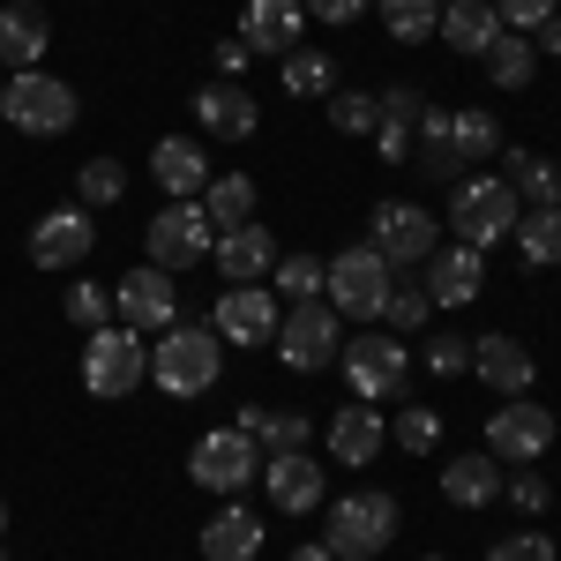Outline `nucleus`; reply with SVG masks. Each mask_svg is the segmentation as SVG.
I'll list each match as a JSON object with an SVG mask.
<instances>
[{"mask_svg": "<svg viewBox=\"0 0 561 561\" xmlns=\"http://www.w3.org/2000/svg\"><path fill=\"white\" fill-rule=\"evenodd\" d=\"M502 165H510V187H517V203H531V210H561V165H554V158L502 150Z\"/></svg>", "mask_w": 561, "mask_h": 561, "instance_id": "nucleus-29", "label": "nucleus"}, {"mask_svg": "<svg viewBox=\"0 0 561 561\" xmlns=\"http://www.w3.org/2000/svg\"><path fill=\"white\" fill-rule=\"evenodd\" d=\"M113 314L128 322V330H173L180 322V285L173 270H158V262H142V270H128V277H113Z\"/></svg>", "mask_w": 561, "mask_h": 561, "instance_id": "nucleus-12", "label": "nucleus"}, {"mask_svg": "<svg viewBox=\"0 0 561 561\" xmlns=\"http://www.w3.org/2000/svg\"><path fill=\"white\" fill-rule=\"evenodd\" d=\"M389 539H397V494L367 486V494H345V502H330L322 547H330L337 561H375Z\"/></svg>", "mask_w": 561, "mask_h": 561, "instance_id": "nucleus-7", "label": "nucleus"}, {"mask_svg": "<svg viewBox=\"0 0 561 561\" xmlns=\"http://www.w3.org/2000/svg\"><path fill=\"white\" fill-rule=\"evenodd\" d=\"M248 60H255V45H248V38H225V45H217V76H225V83H240V76H248Z\"/></svg>", "mask_w": 561, "mask_h": 561, "instance_id": "nucleus-47", "label": "nucleus"}, {"mask_svg": "<svg viewBox=\"0 0 561 561\" xmlns=\"http://www.w3.org/2000/svg\"><path fill=\"white\" fill-rule=\"evenodd\" d=\"M31 8H38V0H31Z\"/></svg>", "mask_w": 561, "mask_h": 561, "instance_id": "nucleus-53", "label": "nucleus"}, {"mask_svg": "<svg viewBox=\"0 0 561 561\" xmlns=\"http://www.w3.org/2000/svg\"><path fill=\"white\" fill-rule=\"evenodd\" d=\"M210 330L225 345H270V337H277V293H270V285H225Z\"/></svg>", "mask_w": 561, "mask_h": 561, "instance_id": "nucleus-15", "label": "nucleus"}, {"mask_svg": "<svg viewBox=\"0 0 561 561\" xmlns=\"http://www.w3.org/2000/svg\"><path fill=\"white\" fill-rule=\"evenodd\" d=\"M389 434H397V449H404V457H427L434 442H442V412H427V404H404Z\"/></svg>", "mask_w": 561, "mask_h": 561, "instance_id": "nucleus-38", "label": "nucleus"}, {"mask_svg": "<svg viewBox=\"0 0 561 561\" xmlns=\"http://www.w3.org/2000/svg\"><path fill=\"white\" fill-rule=\"evenodd\" d=\"M255 554H262V517L248 502H225L203 524V561H255Z\"/></svg>", "mask_w": 561, "mask_h": 561, "instance_id": "nucleus-24", "label": "nucleus"}, {"mask_svg": "<svg viewBox=\"0 0 561 561\" xmlns=\"http://www.w3.org/2000/svg\"><path fill=\"white\" fill-rule=\"evenodd\" d=\"M285 90H293V98H330V90H337V60H330L322 45H293V53H285Z\"/></svg>", "mask_w": 561, "mask_h": 561, "instance_id": "nucleus-32", "label": "nucleus"}, {"mask_svg": "<svg viewBox=\"0 0 561 561\" xmlns=\"http://www.w3.org/2000/svg\"><path fill=\"white\" fill-rule=\"evenodd\" d=\"M427 113H434V105H427V98H420V90H412V83H397V90H382V121H389V128L420 135V128H427Z\"/></svg>", "mask_w": 561, "mask_h": 561, "instance_id": "nucleus-40", "label": "nucleus"}, {"mask_svg": "<svg viewBox=\"0 0 561 561\" xmlns=\"http://www.w3.org/2000/svg\"><path fill=\"white\" fill-rule=\"evenodd\" d=\"M142 382H150V337L128 330V322L90 330V337H83V389H90V397L121 404V397H135Z\"/></svg>", "mask_w": 561, "mask_h": 561, "instance_id": "nucleus-3", "label": "nucleus"}, {"mask_svg": "<svg viewBox=\"0 0 561 561\" xmlns=\"http://www.w3.org/2000/svg\"><path fill=\"white\" fill-rule=\"evenodd\" d=\"M90 248H98V225H90L83 203H76V210H45L38 225H31V262H38V270H76Z\"/></svg>", "mask_w": 561, "mask_h": 561, "instance_id": "nucleus-16", "label": "nucleus"}, {"mask_svg": "<svg viewBox=\"0 0 561 561\" xmlns=\"http://www.w3.org/2000/svg\"><path fill=\"white\" fill-rule=\"evenodd\" d=\"M427 367L442 375V382L472 375V337H427Z\"/></svg>", "mask_w": 561, "mask_h": 561, "instance_id": "nucleus-42", "label": "nucleus"}, {"mask_svg": "<svg viewBox=\"0 0 561 561\" xmlns=\"http://www.w3.org/2000/svg\"><path fill=\"white\" fill-rule=\"evenodd\" d=\"M531 53H561V15H547V23L531 31Z\"/></svg>", "mask_w": 561, "mask_h": 561, "instance_id": "nucleus-49", "label": "nucleus"}, {"mask_svg": "<svg viewBox=\"0 0 561 561\" xmlns=\"http://www.w3.org/2000/svg\"><path fill=\"white\" fill-rule=\"evenodd\" d=\"M420 270H427V300L434 307H465V300L486 293V255H479V248H434Z\"/></svg>", "mask_w": 561, "mask_h": 561, "instance_id": "nucleus-19", "label": "nucleus"}, {"mask_svg": "<svg viewBox=\"0 0 561 561\" xmlns=\"http://www.w3.org/2000/svg\"><path fill=\"white\" fill-rule=\"evenodd\" d=\"M300 8L314 15V23H352V15H359L367 0H300Z\"/></svg>", "mask_w": 561, "mask_h": 561, "instance_id": "nucleus-48", "label": "nucleus"}, {"mask_svg": "<svg viewBox=\"0 0 561 561\" xmlns=\"http://www.w3.org/2000/svg\"><path fill=\"white\" fill-rule=\"evenodd\" d=\"M486 158H502V128H494V113H479V105L442 113V105H434L427 128H420V165H427L434 180H465V165H486Z\"/></svg>", "mask_w": 561, "mask_h": 561, "instance_id": "nucleus-1", "label": "nucleus"}, {"mask_svg": "<svg viewBox=\"0 0 561 561\" xmlns=\"http://www.w3.org/2000/svg\"><path fill=\"white\" fill-rule=\"evenodd\" d=\"M45 45H53L45 15L31 8V0H8V8H0V68H8V76L38 68V60H45Z\"/></svg>", "mask_w": 561, "mask_h": 561, "instance_id": "nucleus-23", "label": "nucleus"}, {"mask_svg": "<svg viewBox=\"0 0 561 561\" xmlns=\"http://www.w3.org/2000/svg\"><path fill=\"white\" fill-rule=\"evenodd\" d=\"M150 180H158L173 203H195V195L210 187V158H203V142H187V135H165V142L150 150Z\"/></svg>", "mask_w": 561, "mask_h": 561, "instance_id": "nucleus-21", "label": "nucleus"}, {"mask_svg": "<svg viewBox=\"0 0 561 561\" xmlns=\"http://www.w3.org/2000/svg\"><path fill=\"white\" fill-rule=\"evenodd\" d=\"M517 248L531 270H561V210H524L517 217Z\"/></svg>", "mask_w": 561, "mask_h": 561, "instance_id": "nucleus-33", "label": "nucleus"}, {"mask_svg": "<svg viewBox=\"0 0 561 561\" xmlns=\"http://www.w3.org/2000/svg\"><path fill=\"white\" fill-rule=\"evenodd\" d=\"M427 314H434L427 285H397V293H389V307H382L389 330H427Z\"/></svg>", "mask_w": 561, "mask_h": 561, "instance_id": "nucleus-41", "label": "nucleus"}, {"mask_svg": "<svg viewBox=\"0 0 561 561\" xmlns=\"http://www.w3.org/2000/svg\"><path fill=\"white\" fill-rule=\"evenodd\" d=\"M479 60H486L494 90H524V83H531V68H539V53H531V38H524V31H502V38L486 45Z\"/></svg>", "mask_w": 561, "mask_h": 561, "instance_id": "nucleus-31", "label": "nucleus"}, {"mask_svg": "<svg viewBox=\"0 0 561 561\" xmlns=\"http://www.w3.org/2000/svg\"><path fill=\"white\" fill-rule=\"evenodd\" d=\"M293 561H337V554H330L322 539H307V547H293Z\"/></svg>", "mask_w": 561, "mask_h": 561, "instance_id": "nucleus-50", "label": "nucleus"}, {"mask_svg": "<svg viewBox=\"0 0 561 561\" xmlns=\"http://www.w3.org/2000/svg\"><path fill=\"white\" fill-rule=\"evenodd\" d=\"M502 494L517 502L524 517H547V502H554V486H547L539 472H510V479H502Z\"/></svg>", "mask_w": 561, "mask_h": 561, "instance_id": "nucleus-44", "label": "nucleus"}, {"mask_svg": "<svg viewBox=\"0 0 561 561\" xmlns=\"http://www.w3.org/2000/svg\"><path fill=\"white\" fill-rule=\"evenodd\" d=\"M322 270H330V262H314V255H277L270 285H277L285 300H322Z\"/></svg>", "mask_w": 561, "mask_h": 561, "instance_id": "nucleus-37", "label": "nucleus"}, {"mask_svg": "<svg viewBox=\"0 0 561 561\" xmlns=\"http://www.w3.org/2000/svg\"><path fill=\"white\" fill-rule=\"evenodd\" d=\"M427 561H442V554H427Z\"/></svg>", "mask_w": 561, "mask_h": 561, "instance_id": "nucleus-52", "label": "nucleus"}, {"mask_svg": "<svg viewBox=\"0 0 561 561\" xmlns=\"http://www.w3.org/2000/svg\"><path fill=\"white\" fill-rule=\"evenodd\" d=\"M494 15H502V31H524V38H531V31L554 15V0H494Z\"/></svg>", "mask_w": 561, "mask_h": 561, "instance_id": "nucleus-45", "label": "nucleus"}, {"mask_svg": "<svg viewBox=\"0 0 561 561\" xmlns=\"http://www.w3.org/2000/svg\"><path fill=\"white\" fill-rule=\"evenodd\" d=\"M502 479H510V465L502 457H457V465H442V494L457 502V510H486V502H502Z\"/></svg>", "mask_w": 561, "mask_h": 561, "instance_id": "nucleus-27", "label": "nucleus"}, {"mask_svg": "<svg viewBox=\"0 0 561 561\" xmlns=\"http://www.w3.org/2000/svg\"><path fill=\"white\" fill-rule=\"evenodd\" d=\"M300 23H307V8L300 0H248V23H240V38L255 45V53H293L300 45Z\"/></svg>", "mask_w": 561, "mask_h": 561, "instance_id": "nucleus-26", "label": "nucleus"}, {"mask_svg": "<svg viewBox=\"0 0 561 561\" xmlns=\"http://www.w3.org/2000/svg\"><path fill=\"white\" fill-rule=\"evenodd\" d=\"M486 561H561V554H554L547 531H510V539H494V554H486Z\"/></svg>", "mask_w": 561, "mask_h": 561, "instance_id": "nucleus-43", "label": "nucleus"}, {"mask_svg": "<svg viewBox=\"0 0 561 561\" xmlns=\"http://www.w3.org/2000/svg\"><path fill=\"white\" fill-rule=\"evenodd\" d=\"M547 449H554V412H547V404L510 397V404L486 420V457H502V465H539Z\"/></svg>", "mask_w": 561, "mask_h": 561, "instance_id": "nucleus-14", "label": "nucleus"}, {"mask_svg": "<svg viewBox=\"0 0 561 561\" xmlns=\"http://www.w3.org/2000/svg\"><path fill=\"white\" fill-rule=\"evenodd\" d=\"M382 8V23H389V38L397 45H420L442 31V0H375Z\"/></svg>", "mask_w": 561, "mask_h": 561, "instance_id": "nucleus-34", "label": "nucleus"}, {"mask_svg": "<svg viewBox=\"0 0 561 561\" xmlns=\"http://www.w3.org/2000/svg\"><path fill=\"white\" fill-rule=\"evenodd\" d=\"M367 248L389 262V270H420L434 255V217L420 203H375L367 217Z\"/></svg>", "mask_w": 561, "mask_h": 561, "instance_id": "nucleus-13", "label": "nucleus"}, {"mask_svg": "<svg viewBox=\"0 0 561 561\" xmlns=\"http://www.w3.org/2000/svg\"><path fill=\"white\" fill-rule=\"evenodd\" d=\"M277 359L293 367V375H322V367H337V352H345V314L330 300H293V314H277Z\"/></svg>", "mask_w": 561, "mask_h": 561, "instance_id": "nucleus-8", "label": "nucleus"}, {"mask_svg": "<svg viewBox=\"0 0 561 561\" xmlns=\"http://www.w3.org/2000/svg\"><path fill=\"white\" fill-rule=\"evenodd\" d=\"M517 217H524V203H517V187L510 180H457V195H449V232H457V248H494V240H510L517 232Z\"/></svg>", "mask_w": 561, "mask_h": 561, "instance_id": "nucleus-6", "label": "nucleus"}, {"mask_svg": "<svg viewBox=\"0 0 561 561\" xmlns=\"http://www.w3.org/2000/svg\"><path fill=\"white\" fill-rule=\"evenodd\" d=\"M434 38H449L457 53H486L502 38V15H494V0H442V31Z\"/></svg>", "mask_w": 561, "mask_h": 561, "instance_id": "nucleus-28", "label": "nucleus"}, {"mask_svg": "<svg viewBox=\"0 0 561 561\" xmlns=\"http://www.w3.org/2000/svg\"><path fill=\"white\" fill-rule=\"evenodd\" d=\"M262 486H270V502H277L285 517H307V510H322V465H314L307 449L262 457Z\"/></svg>", "mask_w": 561, "mask_h": 561, "instance_id": "nucleus-18", "label": "nucleus"}, {"mask_svg": "<svg viewBox=\"0 0 561 561\" xmlns=\"http://www.w3.org/2000/svg\"><path fill=\"white\" fill-rule=\"evenodd\" d=\"M195 203L210 210L217 232H232V225H248V217H255V180H248V173H210V187H203Z\"/></svg>", "mask_w": 561, "mask_h": 561, "instance_id": "nucleus-30", "label": "nucleus"}, {"mask_svg": "<svg viewBox=\"0 0 561 561\" xmlns=\"http://www.w3.org/2000/svg\"><path fill=\"white\" fill-rule=\"evenodd\" d=\"M187 472H195V486H210V494H248V479H262V442H248L240 427H217V434L195 442Z\"/></svg>", "mask_w": 561, "mask_h": 561, "instance_id": "nucleus-11", "label": "nucleus"}, {"mask_svg": "<svg viewBox=\"0 0 561 561\" xmlns=\"http://www.w3.org/2000/svg\"><path fill=\"white\" fill-rule=\"evenodd\" d=\"M472 375L502 397H531V382H539V367L517 337H472Z\"/></svg>", "mask_w": 561, "mask_h": 561, "instance_id": "nucleus-22", "label": "nucleus"}, {"mask_svg": "<svg viewBox=\"0 0 561 561\" xmlns=\"http://www.w3.org/2000/svg\"><path fill=\"white\" fill-rule=\"evenodd\" d=\"M195 128H203V135H225V142H240V135L262 128V105H255L240 83H203V90H195Z\"/></svg>", "mask_w": 561, "mask_h": 561, "instance_id": "nucleus-20", "label": "nucleus"}, {"mask_svg": "<svg viewBox=\"0 0 561 561\" xmlns=\"http://www.w3.org/2000/svg\"><path fill=\"white\" fill-rule=\"evenodd\" d=\"M217 367H225V337H217L210 322H173L150 345V382L165 389V397H203L217 382Z\"/></svg>", "mask_w": 561, "mask_h": 561, "instance_id": "nucleus-2", "label": "nucleus"}, {"mask_svg": "<svg viewBox=\"0 0 561 561\" xmlns=\"http://www.w3.org/2000/svg\"><path fill=\"white\" fill-rule=\"evenodd\" d=\"M367 142H375V150H382L389 165H404V158H412V150H420V135H404V128H389V121H382V128H375V135H367Z\"/></svg>", "mask_w": 561, "mask_h": 561, "instance_id": "nucleus-46", "label": "nucleus"}, {"mask_svg": "<svg viewBox=\"0 0 561 561\" xmlns=\"http://www.w3.org/2000/svg\"><path fill=\"white\" fill-rule=\"evenodd\" d=\"M330 128L337 135H375L382 128V98H367V90H330Z\"/></svg>", "mask_w": 561, "mask_h": 561, "instance_id": "nucleus-35", "label": "nucleus"}, {"mask_svg": "<svg viewBox=\"0 0 561 561\" xmlns=\"http://www.w3.org/2000/svg\"><path fill=\"white\" fill-rule=\"evenodd\" d=\"M210 262L225 270V285H262L270 270H277V240H270V225H232V232H217Z\"/></svg>", "mask_w": 561, "mask_h": 561, "instance_id": "nucleus-17", "label": "nucleus"}, {"mask_svg": "<svg viewBox=\"0 0 561 561\" xmlns=\"http://www.w3.org/2000/svg\"><path fill=\"white\" fill-rule=\"evenodd\" d=\"M337 367H345V382L359 404H382V397H404V375H412V352L397 330H367V337H345L337 352Z\"/></svg>", "mask_w": 561, "mask_h": 561, "instance_id": "nucleus-9", "label": "nucleus"}, {"mask_svg": "<svg viewBox=\"0 0 561 561\" xmlns=\"http://www.w3.org/2000/svg\"><path fill=\"white\" fill-rule=\"evenodd\" d=\"M76 113H83V98L60 83V76H45V68H23V76L0 83V121L15 135H68Z\"/></svg>", "mask_w": 561, "mask_h": 561, "instance_id": "nucleus-5", "label": "nucleus"}, {"mask_svg": "<svg viewBox=\"0 0 561 561\" xmlns=\"http://www.w3.org/2000/svg\"><path fill=\"white\" fill-rule=\"evenodd\" d=\"M210 248H217V225H210V210L203 203H165V210L150 217V262L158 270H195V262H210Z\"/></svg>", "mask_w": 561, "mask_h": 561, "instance_id": "nucleus-10", "label": "nucleus"}, {"mask_svg": "<svg viewBox=\"0 0 561 561\" xmlns=\"http://www.w3.org/2000/svg\"><path fill=\"white\" fill-rule=\"evenodd\" d=\"M382 442H389L382 412H375V404H359V397L330 420V457H337V465H375V457H382Z\"/></svg>", "mask_w": 561, "mask_h": 561, "instance_id": "nucleus-25", "label": "nucleus"}, {"mask_svg": "<svg viewBox=\"0 0 561 561\" xmlns=\"http://www.w3.org/2000/svg\"><path fill=\"white\" fill-rule=\"evenodd\" d=\"M389 293H397V270H389L367 240L345 248V255H330V270H322V300L337 307L345 322H382Z\"/></svg>", "mask_w": 561, "mask_h": 561, "instance_id": "nucleus-4", "label": "nucleus"}, {"mask_svg": "<svg viewBox=\"0 0 561 561\" xmlns=\"http://www.w3.org/2000/svg\"><path fill=\"white\" fill-rule=\"evenodd\" d=\"M76 195H83V210H113V203L128 195V173H121L113 158H90L83 173H76Z\"/></svg>", "mask_w": 561, "mask_h": 561, "instance_id": "nucleus-36", "label": "nucleus"}, {"mask_svg": "<svg viewBox=\"0 0 561 561\" xmlns=\"http://www.w3.org/2000/svg\"><path fill=\"white\" fill-rule=\"evenodd\" d=\"M68 322L76 330H105L113 322V285H68Z\"/></svg>", "mask_w": 561, "mask_h": 561, "instance_id": "nucleus-39", "label": "nucleus"}, {"mask_svg": "<svg viewBox=\"0 0 561 561\" xmlns=\"http://www.w3.org/2000/svg\"><path fill=\"white\" fill-rule=\"evenodd\" d=\"M0 539H8V502H0Z\"/></svg>", "mask_w": 561, "mask_h": 561, "instance_id": "nucleus-51", "label": "nucleus"}]
</instances>
